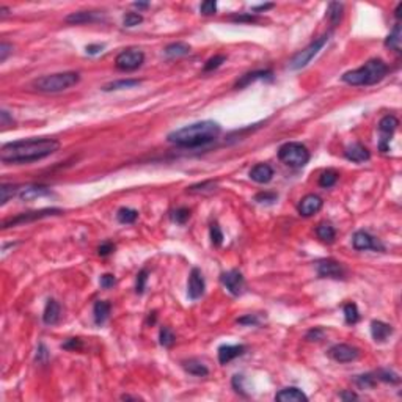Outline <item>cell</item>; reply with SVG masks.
<instances>
[{"label": "cell", "instance_id": "obj_32", "mask_svg": "<svg viewBox=\"0 0 402 402\" xmlns=\"http://www.w3.org/2000/svg\"><path fill=\"white\" fill-rule=\"evenodd\" d=\"M117 218L120 223L123 225H130L138 218V212L135 209H129V208H121L117 212Z\"/></svg>", "mask_w": 402, "mask_h": 402}, {"label": "cell", "instance_id": "obj_46", "mask_svg": "<svg viewBox=\"0 0 402 402\" xmlns=\"http://www.w3.org/2000/svg\"><path fill=\"white\" fill-rule=\"evenodd\" d=\"M214 187H216V183H214V181H206V183H203V184H196V186L188 187V192H192V193H198V192L214 190Z\"/></svg>", "mask_w": 402, "mask_h": 402}, {"label": "cell", "instance_id": "obj_55", "mask_svg": "<svg viewBox=\"0 0 402 402\" xmlns=\"http://www.w3.org/2000/svg\"><path fill=\"white\" fill-rule=\"evenodd\" d=\"M104 46L102 44H90L87 46V54L88 55H97L99 52H102Z\"/></svg>", "mask_w": 402, "mask_h": 402}, {"label": "cell", "instance_id": "obj_4", "mask_svg": "<svg viewBox=\"0 0 402 402\" xmlns=\"http://www.w3.org/2000/svg\"><path fill=\"white\" fill-rule=\"evenodd\" d=\"M80 80V76L77 72H59V74H51V76H44L33 80V88L41 93H59L64 92L74 85H77Z\"/></svg>", "mask_w": 402, "mask_h": 402}, {"label": "cell", "instance_id": "obj_18", "mask_svg": "<svg viewBox=\"0 0 402 402\" xmlns=\"http://www.w3.org/2000/svg\"><path fill=\"white\" fill-rule=\"evenodd\" d=\"M274 76V72L270 69H259V71H253V72H247L244 74V76L236 82V88H245L248 87L250 84L256 80H270Z\"/></svg>", "mask_w": 402, "mask_h": 402}, {"label": "cell", "instance_id": "obj_56", "mask_svg": "<svg viewBox=\"0 0 402 402\" xmlns=\"http://www.w3.org/2000/svg\"><path fill=\"white\" fill-rule=\"evenodd\" d=\"M242 382H244V377L242 375H234V379H233V387L236 388V391L237 393H244V385H242Z\"/></svg>", "mask_w": 402, "mask_h": 402}, {"label": "cell", "instance_id": "obj_48", "mask_svg": "<svg viewBox=\"0 0 402 402\" xmlns=\"http://www.w3.org/2000/svg\"><path fill=\"white\" fill-rule=\"evenodd\" d=\"M277 198H278V195L274 193V192H261V193H258L255 196V201H258V203H274V201H277Z\"/></svg>", "mask_w": 402, "mask_h": 402}, {"label": "cell", "instance_id": "obj_1", "mask_svg": "<svg viewBox=\"0 0 402 402\" xmlns=\"http://www.w3.org/2000/svg\"><path fill=\"white\" fill-rule=\"evenodd\" d=\"M59 148L60 142L49 137L10 142L0 150V160L3 163H30L57 153Z\"/></svg>", "mask_w": 402, "mask_h": 402}, {"label": "cell", "instance_id": "obj_44", "mask_svg": "<svg viewBox=\"0 0 402 402\" xmlns=\"http://www.w3.org/2000/svg\"><path fill=\"white\" fill-rule=\"evenodd\" d=\"M200 11H201V14H204V16H212V14H216V11H217V2H216V0H206V2H203V3H201Z\"/></svg>", "mask_w": 402, "mask_h": 402}, {"label": "cell", "instance_id": "obj_17", "mask_svg": "<svg viewBox=\"0 0 402 402\" xmlns=\"http://www.w3.org/2000/svg\"><path fill=\"white\" fill-rule=\"evenodd\" d=\"M344 155L352 160V162H357V163H362V162H366L369 160V157H371V153H369V150L362 145V143H352L346 148V151H344Z\"/></svg>", "mask_w": 402, "mask_h": 402}, {"label": "cell", "instance_id": "obj_39", "mask_svg": "<svg viewBox=\"0 0 402 402\" xmlns=\"http://www.w3.org/2000/svg\"><path fill=\"white\" fill-rule=\"evenodd\" d=\"M188 218H190V209H187V208H178L171 212V220L176 221V223H179V225H184Z\"/></svg>", "mask_w": 402, "mask_h": 402}, {"label": "cell", "instance_id": "obj_30", "mask_svg": "<svg viewBox=\"0 0 402 402\" xmlns=\"http://www.w3.org/2000/svg\"><path fill=\"white\" fill-rule=\"evenodd\" d=\"M142 80L138 79H124V80H117V82H110V84L104 85L102 90L104 92H113V90H124V88H134L137 85H140Z\"/></svg>", "mask_w": 402, "mask_h": 402}, {"label": "cell", "instance_id": "obj_51", "mask_svg": "<svg viewBox=\"0 0 402 402\" xmlns=\"http://www.w3.org/2000/svg\"><path fill=\"white\" fill-rule=\"evenodd\" d=\"M49 358V354H47V349L44 344H39L38 349H36V362L38 363H46Z\"/></svg>", "mask_w": 402, "mask_h": 402}, {"label": "cell", "instance_id": "obj_7", "mask_svg": "<svg viewBox=\"0 0 402 402\" xmlns=\"http://www.w3.org/2000/svg\"><path fill=\"white\" fill-rule=\"evenodd\" d=\"M63 214V211L59 208H47V209H39V211H30V212H22V214L11 217L3 221L2 228H11V226H18V225H24V223H30V221H36L41 218L46 217H52V216H60Z\"/></svg>", "mask_w": 402, "mask_h": 402}, {"label": "cell", "instance_id": "obj_3", "mask_svg": "<svg viewBox=\"0 0 402 402\" xmlns=\"http://www.w3.org/2000/svg\"><path fill=\"white\" fill-rule=\"evenodd\" d=\"M388 74L387 63L380 59H372L363 66H360L354 71H347L342 74V82L354 87H366V85H375Z\"/></svg>", "mask_w": 402, "mask_h": 402}, {"label": "cell", "instance_id": "obj_42", "mask_svg": "<svg viewBox=\"0 0 402 402\" xmlns=\"http://www.w3.org/2000/svg\"><path fill=\"white\" fill-rule=\"evenodd\" d=\"M146 281H148V270L142 269L140 272L137 274V280H135V292L137 294H143L145 292Z\"/></svg>", "mask_w": 402, "mask_h": 402}, {"label": "cell", "instance_id": "obj_38", "mask_svg": "<svg viewBox=\"0 0 402 402\" xmlns=\"http://www.w3.org/2000/svg\"><path fill=\"white\" fill-rule=\"evenodd\" d=\"M226 62V55H214L212 59H209L206 63H204V68L203 71L204 72H211V71H216L217 68H220L221 64H223Z\"/></svg>", "mask_w": 402, "mask_h": 402}, {"label": "cell", "instance_id": "obj_27", "mask_svg": "<svg viewBox=\"0 0 402 402\" xmlns=\"http://www.w3.org/2000/svg\"><path fill=\"white\" fill-rule=\"evenodd\" d=\"M165 55L168 59H179L187 54H190V46L186 43H171L165 47Z\"/></svg>", "mask_w": 402, "mask_h": 402}, {"label": "cell", "instance_id": "obj_47", "mask_svg": "<svg viewBox=\"0 0 402 402\" xmlns=\"http://www.w3.org/2000/svg\"><path fill=\"white\" fill-rule=\"evenodd\" d=\"M62 347L66 350H80L82 347H84V342H82L79 338H69L62 344Z\"/></svg>", "mask_w": 402, "mask_h": 402}, {"label": "cell", "instance_id": "obj_35", "mask_svg": "<svg viewBox=\"0 0 402 402\" xmlns=\"http://www.w3.org/2000/svg\"><path fill=\"white\" fill-rule=\"evenodd\" d=\"M344 317H346V322L352 325L360 321V313L355 303H346L344 305Z\"/></svg>", "mask_w": 402, "mask_h": 402}, {"label": "cell", "instance_id": "obj_5", "mask_svg": "<svg viewBox=\"0 0 402 402\" xmlns=\"http://www.w3.org/2000/svg\"><path fill=\"white\" fill-rule=\"evenodd\" d=\"M278 159L288 167L292 168H302L305 167L309 160V151L305 145L297 142H289L280 146L278 150Z\"/></svg>", "mask_w": 402, "mask_h": 402}, {"label": "cell", "instance_id": "obj_11", "mask_svg": "<svg viewBox=\"0 0 402 402\" xmlns=\"http://www.w3.org/2000/svg\"><path fill=\"white\" fill-rule=\"evenodd\" d=\"M220 281L233 295H241L245 291V280L239 270H229V272L221 274Z\"/></svg>", "mask_w": 402, "mask_h": 402}, {"label": "cell", "instance_id": "obj_45", "mask_svg": "<svg viewBox=\"0 0 402 402\" xmlns=\"http://www.w3.org/2000/svg\"><path fill=\"white\" fill-rule=\"evenodd\" d=\"M233 22H237V24H242V22H256L258 21V16L251 14V13H239V14H234L231 16Z\"/></svg>", "mask_w": 402, "mask_h": 402}, {"label": "cell", "instance_id": "obj_22", "mask_svg": "<svg viewBox=\"0 0 402 402\" xmlns=\"http://www.w3.org/2000/svg\"><path fill=\"white\" fill-rule=\"evenodd\" d=\"M393 327L390 324H385L382 321H372L371 322V335L375 342H385L393 335Z\"/></svg>", "mask_w": 402, "mask_h": 402}, {"label": "cell", "instance_id": "obj_43", "mask_svg": "<svg viewBox=\"0 0 402 402\" xmlns=\"http://www.w3.org/2000/svg\"><path fill=\"white\" fill-rule=\"evenodd\" d=\"M143 22V16L138 14V13H127L124 16V19H123V24H124V27H135L138 24Z\"/></svg>", "mask_w": 402, "mask_h": 402}, {"label": "cell", "instance_id": "obj_14", "mask_svg": "<svg viewBox=\"0 0 402 402\" xmlns=\"http://www.w3.org/2000/svg\"><path fill=\"white\" fill-rule=\"evenodd\" d=\"M204 288H206V284H204V278H203V274L200 269H192L190 272V277H188V283H187V294L188 297L192 300H196L200 299L201 295L204 294Z\"/></svg>", "mask_w": 402, "mask_h": 402}, {"label": "cell", "instance_id": "obj_40", "mask_svg": "<svg viewBox=\"0 0 402 402\" xmlns=\"http://www.w3.org/2000/svg\"><path fill=\"white\" fill-rule=\"evenodd\" d=\"M211 242L214 247H220L221 244H223V233H221V228L218 226V223H212L211 225Z\"/></svg>", "mask_w": 402, "mask_h": 402}, {"label": "cell", "instance_id": "obj_28", "mask_svg": "<svg viewBox=\"0 0 402 402\" xmlns=\"http://www.w3.org/2000/svg\"><path fill=\"white\" fill-rule=\"evenodd\" d=\"M183 366L188 374L196 375V377H206L209 374V369L201 362H198V360H188V362L183 363Z\"/></svg>", "mask_w": 402, "mask_h": 402}, {"label": "cell", "instance_id": "obj_21", "mask_svg": "<svg viewBox=\"0 0 402 402\" xmlns=\"http://www.w3.org/2000/svg\"><path fill=\"white\" fill-rule=\"evenodd\" d=\"M250 178L258 184H267L272 181L274 178V170L267 163H258L250 170Z\"/></svg>", "mask_w": 402, "mask_h": 402}, {"label": "cell", "instance_id": "obj_8", "mask_svg": "<svg viewBox=\"0 0 402 402\" xmlns=\"http://www.w3.org/2000/svg\"><path fill=\"white\" fill-rule=\"evenodd\" d=\"M145 54L140 49H126L117 55L115 59V66L120 71H135L143 64Z\"/></svg>", "mask_w": 402, "mask_h": 402}, {"label": "cell", "instance_id": "obj_23", "mask_svg": "<svg viewBox=\"0 0 402 402\" xmlns=\"http://www.w3.org/2000/svg\"><path fill=\"white\" fill-rule=\"evenodd\" d=\"M43 321L47 325H55L60 321V305L57 300H54V299L47 300L46 308H44V314H43Z\"/></svg>", "mask_w": 402, "mask_h": 402}, {"label": "cell", "instance_id": "obj_37", "mask_svg": "<svg viewBox=\"0 0 402 402\" xmlns=\"http://www.w3.org/2000/svg\"><path fill=\"white\" fill-rule=\"evenodd\" d=\"M176 338H175V333L171 332L168 327H162L160 329V333H159V342L162 344L163 347H171L175 344Z\"/></svg>", "mask_w": 402, "mask_h": 402}, {"label": "cell", "instance_id": "obj_26", "mask_svg": "<svg viewBox=\"0 0 402 402\" xmlns=\"http://www.w3.org/2000/svg\"><path fill=\"white\" fill-rule=\"evenodd\" d=\"M316 234H317L319 239H321L322 242H325V244L335 242V237H336L335 228L329 223V221H321V223H319L317 228H316Z\"/></svg>", "mask_w": 402, "mask_h": 402}, {"label": "cell", "instance_id": "obj_61", "mask_svg": "<svg viewBox=\"0 0 402 402\" xmlns=\"http://www.w3.org/2000/svg\"><path fill=\"white\" fill-rule=\"evenodd\" d=\"M401 10H402V3H399V5L396 6V10H395V16H396L398 19L401 18Z\"/></svg>", "mask_w": 402, "mask_h": 402}, {"label": "cell", "instance_id": "obj_31", "mask_svg": "<svg viewBox=\"0 0 402 402\" xmlns=\"http://www.w3.org/2000/svg\"><path fill=\"white\" fill-rule=\"evenodd\" d=\"M342 10H344V5L340 3V2H332L329 5V10H327V18H329L330 24L333 27H336L340 24L341 18H342Z\"/></svg>", "mask_w": 402, "mask_h": 402}, {"label": "cell", "instance_id": "obj_53", "mask_svg": "<svg viewBox=\"0 0 402 402\" xmlns=\"http://www.w3.org/2000/svg\"><path fill=\"white\" fill-rule=\"evenodd\" d=\"M113 250H115V245L112 242H105L97 248V253H99V256H109Z\"/></svg>", "mask_w": 402, "mask_h": 402}, {"label": "cell", "instance_id": "obj_19", "mask_svg": "<svg viewBox=\"0 0 402 402\" xmlns=\"http://www.w3.org/2000/svg\"><path fill=\"white\" fill-rule=\"evenodd\" d=\"M275 401L280 402H307L308 396L297 387H288L278 391L275 395Z\"/></svg>", "mask_w": 402, "mask_h": 402}, {"label": "cell", "instance_id": "obj_49", "mask_svg": "<svg viewBox=\"0 0 402 402\" xmlns=\"http://www.w3.org/2000/svg\"><path fill=\"white\" fill-rule=\"evenodd\" d=\"M99 283H101V288H104V289H110V288H113V286H115V283H117V278H115L112 274H104V275L101 277Z\"/></svg>", "mask_w": 402, "mask_h": 402}, {"label": "cell", "instance_id": "obj_36", "mask_svg": "<svg viewBox=\"0 0 402 402\" xmlns=\"http://www.w3.org/2000/svg\"><path fill=\"white\" fill-rule=\"evenodd\" d=\"M374 375H375L377 380H382V382H387V383H399L401 382V377L396 372L390 371V369H379V371H377Z\"/></svg>", "mask_w": 402, "mask_h": 402}, {"label": "cell", "instance_id": "obj_12", "mask_svg": "<svg viewBox=\"0 0 402 402\" xmlns=\"http://www.w3.org/2000/svg\"><path fill=\"white\" fill-rule=\"evenodd\" d=\"M329 355L338 363H349L358 358L360 350L357 347L349 346V344H336V346L330 347Z\"/></svg>", "mask_w": 402, "mask_h": 402}, {"label": "cell", "instance_id": "obj_60", "mask_svg": "<svg viewBox=\"0 0 402 402\" xmlns=\"http://www.w3.org/2000/svg\"><path fill=\"white\" fill-rule=\"evenodd\" d=\"M134 6L135 8H148V6H150V3H148V2H135Z\"/></svg>", "mask_w": 402, "mask_h": 402}, {"label": "cell", "instance_id": "obj_20", "mask_svg": "<svg viewBox=\"0 0 402 402\" xmlns=\"http://www.w3.org/2000/svg\"><path fill=\"white\" fill-rule=\"evenodd\" d=\"M51 193H52L51 188L46 186H26V187L19 188L18 196L22 201H30L35 198H41V196L51 195Z\"/></svg>", "mask_w": 402, "mask_h": 402}, {"label": "cell", "instance_id": "obj_15", "mask_svg": "<svg viewBox=\"0 0 402 402\" xmlns=\"http://www.w3.org/2000/svg\"><path fill=\"white\" fill-rule=\"evenodd\" d=\"M352 245L358 251H366V250H382L383 247L377 242L374 237L366 233V231H357L352 237Z\"/></svg>", "mask_w": 402, "mask_h": 402}, {"label": "cell", "instance_id": "obj_33", "mask_svg": "<svg viewBox=\"0 0 402 402\" xmlns=\"http://www.w3.org/2000/svg\"><path fill=\"white\" fill-rule=\"evenodd\" d=\"M338 178H340V175L336 173L335 170H327L321 176H319V186L324 187V188H330V187H333L336 184Z\"/></svg>", "mask_w": 402, "mask_h": 402}, {"label": "cell", "instance_id": "obj_16", "mask_svg": "<svg viewBox=\"0 0 402 402\" xmlns=\"http://www.w3.org/2000/svg\"><path fill=\"white\" fill-rule=\"evenodd\" d=\"M245 352V346L242 344H225V346H220L218 347V362L220 365H228L229 362H233L234 358L244 355Z\"/></svg>", "mask_w": 402, "mask_h": 402}, {"label": "cell", "instance_id": "obj_29", "mask_svg": "<svg viewBox=\"0 0 402 402\" xmlns=\"http://www.w3.org/2000/svg\"><path fill=\"white\" fill-rule=\"evenodd\" d=\"M401 43H402V30H401V24H396L393 31L387 36V39H385V46L396 52H401Z\"/></svg>", "mask_w": 402, "mask_h": 402}, {"label": "cell", "instance_id": "obj_57", "mask_svg": "<svg viewBox=\"0 0 402 402\" xmlns=\"http://www.w3.org/2000/svg\"><path fill=\"white\" fill-rule=\"evenodd\" d=\"M0 124H2V126L13 124V118H10V115H8L6 110H2V112H0Z\"/></svg>", "mask_w": 402, "mask_h": 402}, {"label": "cell", "instance_id": "obj_52", "mask_svg": "<svg viewBox=\"0 0 402 402\" xmlns=\"http://www.w3.org/2000/svg\"><path fill=\"white\" fill-rule=\"evenodd\" d=\"M237 322L242 324V325H258L259 324V319L256 317V314H248V316H245V317L237 319Z\"/></svg>", "mask_w": 402, "mask_h": 402}, {"label": "cell", "instance_id": "obj_59", "mask_svg": "<svg viewBox=\"0 0 402 402\" xmlns=\"http://www.w3.org/2000/svg\"><path fill=\"white\" fill-rule=\"evenodd\" d=\"M272 6H274V3H266V5L255 6L253 10H255V11H266V10H269V8H272Z\"/></svg>", "mask_w": 402, "mask_h": 402}, {"label": "cell", "instance_id": "obj_24", "mask_svg": "<svg viewBox=\"0 0 402 402\" xmlns=\"http://www.w3.org/2000/svg\"><path fill=\"white\" fill-rule=\"evenodd\" d=\"M110 309H112V305H110L109 302H105V300H97L94 303L93 316H94L96 325H102L105 321H107L109 316H110Z\"/></svg>", "mask_w": 402, "mask_h": 402}, {"label": "cell", "instance_id": "obj_41", "mask_svg": "<svg viewBox=\"0 0 402 402\" xmlns=\"http://www.w3.org/2000/svg\"><path fill=\"white\" fill-rule=\"evenodd\" d=\"M355 382H357V385H358L360 388L368 390V388L375 387L377 379H375V375H374V374H363V375H358L357 379H355Z\"/></svg>", "mask_w": 402, "mask_h": 402}, {"label": "cell", "instance_id": "obj_6", "mask_svg": "<svg viewBox=\"0 0 402 402\" xmlns=\"http://www.w3.org/2000/svg\"><path fill=\"white\" fill-rule=\"evenodd\" d=\"M330 35L332 33H325L322 36H319L316 38L313 43L308 44L303 51H300L299 54H295L292 57V60L289 62V69L292 71H297V69H302V68H305L307 64L314 59V57L321 52V49L327 44V41L330 39Z\"/></svg>", "mask_w": 402, "mask_h": 402}, {"label": "cell", "instance_id": "obj_54", "mask_svg": "<svg viewBox=\"0 0 402 402\" xmlns=\"http://www.w3.org/2000/svg\"><path fill=\"white\" fill-rule=\"evenodd\" d=\"M322 336H324L322 329H314V330H311V332L307 333V340L308 341H319V340H322Z\"/></svg>", "mask_w": 402, "mask_h": 402}, {"label": "cell", "instance_id": "obj_9", "mask_svg": "<svg viewBox=\"0 0 402 402\" xmlns=\"http://www.w3.org/2000/svg\"><path fill=\"white\" fill-rule=\"evenodd\" d=\"M399 126V120L393 115H385V117L379 121V132H380V142H379V148L382 153L390 151V140L395 130Z\"/></svg>", "mask_w": 402, "mask_h": 402}, {"label": "cell", "instance_id": "obj_58", "mask_svg": "<svg viewBox=\"0 0 402 402\" xmlns=\"http://www.w3.org/2000/svg\"><path fill=\"white\" fill-rule=\"evenodd\" d=\"M341 399L344 401H352V399H358V396L355 395V393H352V391H342L341 395H340Z\"/></svg>", "mask_w": 402, "mask_h": 402}, {"label": "cell", "instance_id": "obj_50", "mask_svg": "<svg viewBox=\"0 0 402 402\" xmlns=\"http://www.w3.org/2000/svg\"><path fill=\"white\" fill-rule=\"evenodd\" d=\"M13 52V46L8 43H2L0 44V63H5V60L8 59V55Z\"/></svg>", "mask_w": 402, "mask_h": 402}, {"label": "cell", "instance_id": "obj_34", "mask_svg": "<svg viewBox=\"0 0 402 402\" xmlns=\"http://www.w3.org/2000/svg\"><path fill=\"white\" fill-rule=\"evenodd\" d=\"M19 188L18 186H13V184H2L0 187V204H6V201L11 198V196L18 195L19 193Z\"/></svg>", "mask_w": 402, "mask_h": 402}, {"label": "cell", "instance_id": "obj_62", "mask_svg": "<svg viewBox=\"0 0 402 402\" xmlns=\"http://www.w3.org/2000/svg\"><path fill=\"white\" fill-rule=\"evenodd\" d=\"M8 14V8H5V6H2V18H5V16Z\"/></svg>", "mask_w": 402, "mask_h": 402}, {"label": "cell", "instance_id": "obj_25", "mask_svg": "<svg viewBox=\"0 0 402 402\" xmlns=\"http://www.w3.org/2000/svg\"><path fill=\"white\" fill-rule=\"evenodd\" d=\"M99 19L94 11H77V13H71L69 16H66L68 24H72V26H79V24H87V22H94Z\"/></svg>", "mask_w": 402, "mask_h": 402}, {"label": "cell", "instance_id": "obj_2", "mask_svg": "<svg viewBox=\"0 0 402 402\" xmlns=\"http://www.w3.org/2000/svg\"><path fill=\"white\" fill-rule=\"evenodd\" d=\"M221 127L216 121H198L170 132L167 140L179 148H200L218 138Z\"/></svg>", "mask_w": 402, "mask_h": 402}, {"label": "cell", "instance_id": "obj_13", "mask_svg": "<svg viewBox=\"0 0 402 402\" xmlns=\"http://www.w3.org/2000/svg\"><path fill=\"white\" fill-rule=\"evenodd\" d=\"M324 206V201L319 195H314V193H309V195H305L303 198L300 200L299 203V214L303 216V217H311L314 216L316 212H319Z\"/></svg>", "mask_w": 402, "mask_h": 402}, {"label": "cell", "instance_id": "obj_10", "mask_svg": "<svg viewBox=\"0 0 402 402\" xmlns=\"http://www.w3.org/2000/svg\"><path fill=\"white\" fill-rule=\"evenodd\" d=\"M317 275L321 278H333V280H344L346 278V269L341 262L335 259H321L316 264Z\"/></svg>", "mask_w": 402, "mask_h": 402}]
</instances>
